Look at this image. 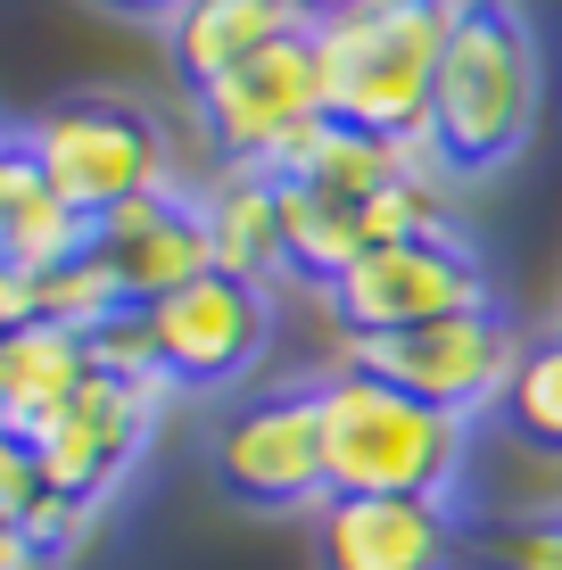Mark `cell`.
I'll return each mask as SVG.
<instances>
[{
    "mask_svg": "<svg viewBox=\"0 0 562 570\" xmlns=\"http://www.w3.org/2000/svg\"><path fill=\"white\" fill-rule=\"evenodd\" d=\"M141 314H149V347H158L174 389H231L274 347V289L231 282V273H207V282L174 289Z\"/></svg>",
    "mask_w": 562,
    "mask_h": 570,
    "instance_id": "9c48e42d",
    "label": "cell"
},
{
    "mask_svg": "<svg viewBox=\"0 0 562 570\" xmlns=\"http://www.w3.org/2000/svg\"><path fill=\"white\" fill-rule=\"evenodd\" d=\"M274 190H282V248H289V273H298V282H315V289H332L339 273L373 248V240H364V207L323 199V190L282 183V174H274Z\"/></svg>",
    "mask_w": 562,
    "mask_h": 570,
    "instance_id": "e0dca14e",
    "label": "cell"
},
{
    "mask_svg": "<svg viewBox=\"0 0 562 570\" xmlns=\"http://www.w3.org/2000/svg\"><path fill=\"white\" fill-rule=\"evenodd\" d=\"M455 174H438L431 157L422 166H405L390 190H373L364 199V240L373 248H390V240H447L455 232Z\"/></svg>",
    "mask_w": 562,
    "mask_h": 570,
    "instance_id": "ac0fdd59",
    "label": "cell"
},
{
    "mask_svg": "<svg viewBox=\"0 0 562 570\" xmlns=\"http://www.w3.org/2000/svg\"><path fill=\"white\" fill-rule=\"evenodd\" d=\"M455 538L447 497H323L315 570H447Z\"/></svg>",
    "mask_w": 562,
    "mask_h": 570,
    "instance_id": "8fae6325",
    "label": "cell"
},
{
    "mask_svg": "<svg viewBox=\"0 0 562 570\" xmlns=\"http://www.w3.org/2000/svg\"><path fill=\"white\" fill-rule=\"evenodd\" d=\"M496 562L505 570H562V504L554 513H530L496 538Z\"/></svg>",
    "mask_w": 562,
    "mask_h": 570,
    "instance_id": "603a6c76",
    "label": "cell"
},
{
    "mask_svg": "<svg viewBox=\"0 0 562 570\" xmlns=\"http://www.w3.org/2000/svg\"><path fill=\"white\" fill-rule=\"evenodd\" d=\"M347 9H373V0H306V17H347Z\"/></svg>",
    "mask_w": 562,
    "mask_h": 570,
    "instance_id": "f1b7e54d",
    "label": "cell"
},
{
    "mask_svg": "<svg viewBox=\"0 0 562 570\" xmlns=\"http://www.w3.org/2000/svg\"><path fill=\"white\" fill-rule=\"evenodd\" d=\"M91 521H100V504H83V497H58V488H42V497L26 504V521H17V529H26V546H33L42 562H58V554H75V546L91 538Z\"/></svg>",
    "mask_w": 562,
    "mask_h": 570,
    "instance_id": "7402d4cb",
    "label": "cell"
},
{
    "mask_svg": "<svg viewBox=\"0 0 562 570\" xmlns=\"http://www.w3.org/2000/svg\"><path fill=\"white\" fill-rule=\"evenodd\" d=\"M100 9H125V17H149V26H174L190 0H100Z\"/></svg>",
    "mask_w": 562,
    "mask_h": 570,
    "instance_id": "83f0119b",
    "label": "cell"
},
{
    "mask_svg": "<svg viewBox=\"0 0 562 570\" xmlns=\"http://www.w3.org/2000/svg\"><path fill=\"white\" fill-rule=\"evenodd\" d=\"M199 100V132L224 166L240 174H282L289 157L332 125V91H323V50H315V26L298 42H274L265 58L216 75V83L190 91Z\"/></svg>",
    "mask_w": 562,
    "mask_h": 570,
    "instance_id": "277c9868",
    "label": "cell"
},
{
    "mask_svg": "<svg viewBox=\"0 0 562 570\" xmlns=\"http://www.w3.org/2000/svg\"><path fill=\"white\" fill-rule=\"evenodd\" d=\"M199 207H207V240H216V273H231V282H265V289H274V273H289L274 174L224 166L216 190H199Z\"/></svg>",
    "mask_w": 562,
    "mask_h": 570,
    "instance_id": "9a60e30c",
    "label": "cell"
},
{
    "mask_svg": "<svg viewBox=\"0 0 562 570\" xmlns=\"http://www.w3.org/2000/svg\"><path fill=\"white\" fill-rule=\"evenodd\" d=\"M323 405V480L332 497H447L472 463V422L405 397L373 372H332L315 381Z\"/></svg>",
    "mask_w": 562,
    "mask_h": 570,
    "instance_id": "3957f363",
    "label": "cell"
},
{
    "mask_svg": "<svg viewBox=\"0 0 562 570\" xmlns=\"http://www.w3.org/2000/svg\"><path fill=\"white\" fill-rule=\"evenodd\" d=\"M83 381H91V340L50 331V323L17 331V340L0 347V430L33 446L75 397H83Z\"/></svg>",
    "mask_w": 562,
    "mask_h": 570,
    "instance_id": "5bb4252c",
    "label": "cell"
},
{
    "mask_svg": "<svg viewBox=\"0 0 562 570\" xmlns=\"http://www.w3.org/2000/svg\"><path fill=\"white\" fill-rule=\"evenodd\" d=\"M347 372H373V381L405 389V397L438 405V414H489L505 405V381L521 364V340L496 306L447 314V323H414V331H381V340H347L339 347Z\"/></svg>",
    "mask_w": 562,
    "mask_h": 570,
    "instance_id": "8992f818",
    "label": "cell"
},
{
    "mask_svg": "<svg viewBox=\"0 0 562 570\" xmlns=\"http://www.w3.org/2000/svg\"><path fill=\"white\" fill-rule=\"evenodd\" d=\"M100 240V224H91L83 207H67L58 190H42L33 207H17L9 224H0V265H26V273H58L67 257H83V248Z\"/></svg>",
    "mask_w": 562,
    "mask_h": 570,
    "instance_id": "44dd1931",
    "label": "cell"
},
{
    "mask_svg": "<svg viewBox=\"0 0 562 570\" xmlns=\"http://www.w3.org/2000/svg\"><path fill=\"white\" fill-rule=\"evenodd\" d=\"M546 116V42L521 0H455V33L431 91L438 174H496Z\"/></svg>",
    "mask_w": 562,
    "mask_h": 570,
    "instance_id": "6da1fadb",
    "label": "cell"
},
{
    "mask_svg": "<svg viewBox=\"0 0 562 570\" xmlns=\"http://www.w3.org/2000/svg\"><path fill=\"white\" fill-rule=\"evenodd\" d=\"M42 323V273L26 265H0V340H17V331Z\"/></svg>",
    "mask_w": 562,
    "mask_h": 570,
    "instance_id": "484cf974",
    "label": "cell"
},
{
    "mask_svg": "<svg viewBox=\"0 0 562 570\" xmlns=\"http://www.w3.org/2000/svg\"><path fill=\"white\" fill-rule=\"evenodd\" d=\"M422 157H431V149L381 141V132H356V125H323L315 141H306V149L282 166V183H306V190H323V199L364 207L373 190H390L405 166H422ZM431 166H438V157H431Z\"/></svg>",
    "mask_w": 562,
    "mask_h": 570,
    "instance_id": "2e32d148",
    "label": "cell"
},
{
    "mask_svg": "<svg viewBox=\"0 0 562 570\" xmlns=\"http://www.w3.org/2000/svg\"><path fill=\"white\" fill-rule=\"evenodd\" d=\"M455 33V0H373L347 17H315L332 125L431 149V91Z\"/></svg>",
    "mask_w": 562,
    "mask_h": 570,
    "instance_id": "7a4b0ae2",
    "label": "cell"
},
{
    "mask_svg": "<svg viewBox=\"0 0 562 570\" xmlns=\"http://www.w3.org/2000/svg\"><path fill=\"white\" fill-rule=\"evenodd\" d=\"M0 141H9V132H0Z\"/></svg>",
    "mask_w": 562,
    "mask_h": 570,
    "instance_id": "4dcf8cb0",
    "label": "cell"
},
{
    "mask_svg": "<svg viewBox=\"0 0 562 570\" xmlns=\"http://www.w3.org/2000/svg\"><path fill=\"white\" fill-rule=\"evenodd\" d=\"M42 497V463H33L26 439L0 446V521H26V504Z\"/></svg>",
    "mask_w": 562,
    "mask_h": 570,
    "instance_id": "d4e9b609",
    "label": "cell"
},
{
    "mask_svg": "<svg viewBox=\"0 0 562 570\" xmlns=\"http://www.w3.org/2000/svg\"><path fill=\"white\" fill-rule=\"evenodd\" d=\"M0 570H42V554L26 546V529H17V521H0Z\"/></svg>",
    "mask_w": 562,
    "mask_h": 570,
    "instance_id": "4316f807",
    "label": "cell"
},
{
    "mask_svg": "<svg viewBox=\"0 0 562 570\" xmlns=\"http://www.w3.org/2000/svg\"><path fill=\"white\" fill-rule=\"evenodd\" d=\"M26 149L42 166V183L67 207H83L91 224L149 190H166V141L132 100H108V91H75V100H50L26 125Z\"/></svg>",
    "mask_w": 562,
    "mask_h": 570,
    "instance_id": "5b68a950",
    "label": "cell"
},
{
    "mask_svg": "<svg viewBox=\"0 0 562 570\" xmlns=\"http://www.w3.org/2000/svg\"><path fill=\"white\" fill-rule=\"evenodd\" d=\"M0 347H9V340H0Z\"/></svg>",
    "mask_w": 562,
    "mask_h": 570,
    "instance_id": "1f68e13d",
    "label": "cell"
},
{
    "mask_svg": "<svg viewBox=\"0 0 562 570\" xmlns=\"http://www.w3.org/2000/svg\"><path fill=\"white\" fill-rule=\"evenodd\" d=\"M216 480L248 513H323V405L315 389H265L240 397L216 430Z\"/></svg>",
    "mask_w": 562,
    "mask_h": 570,
    "instance_id": "ba28073f",
    "label": "cell"
},
{
    "mask_svg": "<svg viewBox=\"0 0 562 570\" xmlns=\"http://www.w3.org/2000/svg\"><path fill=\"white\" fill-rule=\"evenodd\" d=\"M174 381L166 372H141V381H125V372H91L83 397L58 414L42 439H33V463H42V488L58 497H83V504H108V488L132 471L141 455L149 422L166 414Z\"/></svg>",
    "mask_w": 562,
    "mask_h": 570,
    "instance_id": "30bf717a",
    "label": "cell"
},
{
    "mask_svg": "<svg viewBox=\"0 0 562 570\" xmlns=\"http://www.w3.org/2000/svg\"><path fill=\"white\" fill-rule=\"evenodd\" d=\"M116 314H132L125 282H116V265L100 248H83V257H67L58 273H42V323L50 331H75V340H100Z\"/></svg>",
    "mask_w": 562,
    "mask_h": 570,
    "instance_id": "ffe728a7",
    "label": "cell"
},
{
    "mask_svg": "<svg viewBox=\"0 0 562 570\" xmlns=\"http://www.w3.org/2000/svg\"><path fill=\"white\" fill-rule=\"evenodd\" d=\"M323 298H332L347 340H381V331H414V323H447V314L489 306V265L472 257L463 232H447V240H390V248H364Z\"/></svg>",
    "mask_w": 562,
    "mask_h": 570,
    "instance_id": "52a82bcc",
    "label": "cell"
},
{
    "mask_svg": "<svg viewBox=\"0 0 562 570\" xmlns=\"http://www.w3.org/2000/svg\"><path fill=\"white\" fill-rule=\"evenodd\" d=\"M100 257L116 265V282H125L132 306H158L174 289L207 282L216 273V240H207V207L190 199V190H149V199L100 215Z\"/></svg>",
    "mask_w": 562,
    "mask_h": 570,
    "instance_id": "7c38bea8",
    "label": "cell"
},
{
    "mask_svg": "<svg viewBox=\"0 0 562 570\" xmlns=\"http://www.w3.org/2000/svg\"><path fill=\"white\" fill-rule=\"evenodd\" d=\"M306 26H315L306 0H190L166 26V58H174V75L199 91V83H216V75L248 67V58H265L274 42H298Z\"/></svg>",
    "mask_w": 562,
    "mask_h": 570,
    "instance_id": "4fadbf2b",
    "label": "cell"
},
{
    "mask_svg": "<svg viewBox=\"0 0 562 570\" xmlns=\"http://www.w3.org/2000/svg\"><path fill=\"white\" fill-rule=\"evenodd\" d=\"M0 446H9V430H0Z\"/></svg>",
    "mask_w": 562,
    "mask_h": 570,
    "instance_id": "f546056e",
    "label": "cell"
},
{
    "mask_svg": "<svg viewBox=\"0 0 562 570\" xmlns=\"http://www.w3.org/2000/svg\"><path fill=\"white\" fill-rule=\"evenodd\" d=\"M42 166H33V149H26V132H9V141H0V224H9L17 207H33L42 199Z\"/></svg>",
    "mask_w": 562,
    "mask_h": 570,
    "instance_id": "cb8c5ba5",
    "label": "cell"
},
{
    "mask_svg": "<svg viewBox=\"0 0 562 570\" xmlns=\"http://www.w3.org/2000/svg\"><path fill=\"white\" fill-rule=\"evenodd\" d=\"M505 430L521 446H538V455H562V331L546 340H521V364L505 381Z\"/></svg>",
    "mask_w": 562,
    "mask_h": 570,
    "instance_id": "d6986e66",
    "label": "cell"
}]
</instances>
